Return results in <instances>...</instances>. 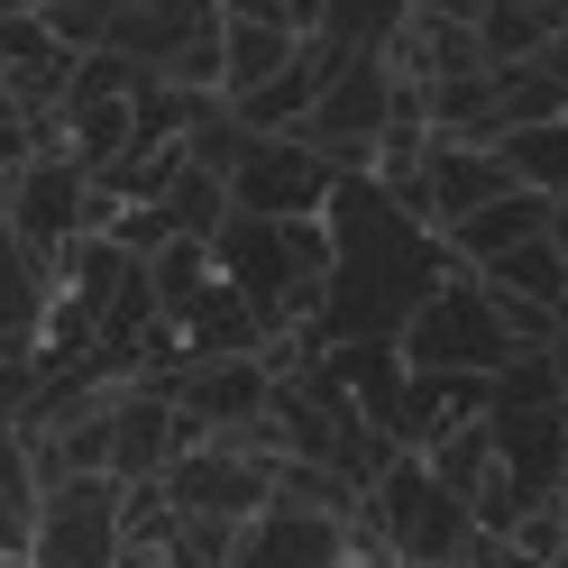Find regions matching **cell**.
Here are the masks:
<instances>
[{
    "label": "cell",
    "mask_w": 568,
    "mask_h": 568,
    "mask_svg": "<svg viewBox=\"0 0 568 568\" xmlns=\"http://www.w3.org/2000/svg\"><path fill=\"white\" fill-rule=\"evenodd\" d=\"M120 10H129V0H38V19H47V28H55V38L74 47V55L111 38V19H120Z\"/></svg>",
    "instance_id": "44dd1931"
},
{
    "label": "cell",
    "mask_w": 568,
    "mask_h": 568,
    "mask_svg": "<svg viewBox=\"0 0 568 568\" xmlns=\"http://www.w3.org/2000/svg\"><path fill=\"white\" fill-rule=\"evenodd\" d=\"M0 495L38 523V449H28V432L19 422H0Z\"/></svg>",
    "instance_id": "603a6c76"
},
{
    "label": "cell",
    "mask_w": 568,
    "mask_h": 568,
    "mask_svg": "<svg viewBox=\"0 0 568 568\" xmlns=\"http://www.w3.org/2000/svg\"><path fill=\"white\" fill-rule=\"evenodd\" d=\"M339 568H395V559H385V550H348Z\"/></svg>",
    "instance_id": "4316f807"
},
{
    "label": "cell",
    "mask_w": 568,
    "mask_h": 568,
    "mask_svg": "<svg viewBox=\"0 0 568 568\" xmlns=\"http://www.w3.org/2000/svg\"><path fill=\"white\" fill-rule=\"evenodd\" d=\"M559 568H568V559H559Z\"/></svg>",
    "instance_id": "1f68e13d"
},
{
    "label": "cell",
    "mask_w": 568,
    "mask_h": 568,
    "mask_svg": "<svg viewBox=\"0 0 568 568\" xmlns=\"http://www.w3.org/2000/svg\"><path fill=\"white\" fill-rule=\"evenodd\" d=\"M422 468H432V477L458 495V505L477 514V495L495 486V432H486V413H477V422H458V432H440L432 449H422Z\"/></svg>",
    "instance_id": "e0dca14e"
},
{
    "label": "cell",
    "mask_w": 568,
    "mask_h": 568,
    "mask_svg": "<svg viewBox=\"0 0 568 568\" xmlns=\"http://www.w3.org/2000/svg\"><path fill=\"white\" fill-rule=\"evenodd\" d=\"M10 174H19V165H0V211H10Z\"/></svg>",
    "instance_id": "83f0119b"
},
{
    "label": "cell",
    "mask_w": 568,
    "mask_h": 568,
    "mask_svg": "<svg viewBox=\"0 0 568 568\" xmlns=\"http://www.w3.org/2000/svg\"><path fill=\"white\" fill-rule=\"evenodd\" d=\"M174 331H184V358H266V339H275L257 312H247V294L230 275H211L202 294L174 312Z\"/></svg>",
    "instance_id": "7c38bea8"
},
{
    "label": "cell",
    "mask_w": 568,
    "mask_h": 568,
    "mask_svg": "<svg viewBox=\"0 0 568 568\" xmlns=\"http://www.w3.org/2000/svg\"><path fill=\"white\" fill-rule=\"evenodd\" d=\"M0 568H28V559H0Z\"/></svg>",
    "instance_id": "f546056e"
},
{
    "label": "cell",
    "mask_w": 568,
    "mask_h": 568,
    "mask_svg": "<svg viewBox=\"0 0 568 568\" xmlns=\"http://www.w3.org/2000/svg\"><path fill=\"white\" fill-rule=\"evenodd\" d=\"M505 541L523 550V559H541V568H559L568 559V505H559V495H550V505H531L514 531H505Z\"/></svg>",
    "instance_id": "7402d4cb"
},
{
    "label": "cell",
    "mask_w": 568,
    "mask_h": 568,
    "mask_svg": "<svg viewBox=\"0 0 568 568\" xmlns=\"http://www.w3.org/2000/svg\"><path fill=\"white\" fill-rule=\"evenodd\" d=\"M221 19H266V28H294V38H312L322 28V0H211Z\"/></svg>",
    "instance_id": "cb8c5ba5"
},
{
    "label": "cell",
    "mask_w": 568,
    "mask_h": 568,
    "mask_svg": "<svg viewBox=\"0 0 568 568\" xmlns=\"http://www.w3.org/2000/svg\"><path fill=\"white\" fill-rule=\"evenodd\" d=\"M413 10H422V19H458V28H477V19H486V0H413Z\"/></svg>",
    "instance_id": "484cf974"
},
{
    "label": "cell",
    "mask_w": 568,
    "mask_h": 568,
    "mask_svg": "<svg viewBox=\"0 0 568 568\" xmlns=\"http://www.w3.org/2000/svg\"><path fill=\"white\" fill-rule=\"evenodd\" d=\"M165 221H174V239H221V221H230V184L211 165H174V184H165Z\"/></svg>",
    "instance_id": "ac0fdd59"
},
{
    "label": "cell",
    "mask_w": 568,
    "mask_h": 568,
    "mask_svg": "<svg viewBox=\"0 0 568 568\" xmlns=\"http://www.w3.org/2000/svg\"><path fill=\"white\" fill-rule=\"evenodd\" d=\"M559 505H568V477H559Z\"/></svg>",
    "instance_id": "f1b7e54d"
},
{
    "label": "cell",
    "mask_w": 568,
    "mask_h": 568,
    "mask_svg": "<svg viewBox=\"0 0 568 568\" xmlns=\"http://www.w3.org/2000/svg\"><path fill=\"white\" fill-rule=\"evenodd\" d=\"M174 449H184V432H174V395L165 376H138L111 395V477L120 486H148L174 468Z\"/></svg>",
    "instance_id": "ba28073f"
},
{
    "label": "cell",
    "mask_w": 568,
    "mask_h": 568,
    "mask_svg": "<svg viewBox=\"0 0 568 568\" xmlns=\"http://www.w3.org/2000/svg\"><path fill=\"white\" fill-rule=\"evenodd\" d=\"M331 184L339 174L312 138H239L230 156V211H257V221H322Z\"/></svg>",
    "instance_id": "5b68a950"
},
{
    "label": "cell",
    "mask_w": 568,
    "mask_h": 568,
    "mask_svg": "<svg viewBox=\"0 0 568 568\" xmlns=\"http://www.w3.org/2000/svg\"><path fill=\"white\" fill-rule=\"evenodd\" d=\"M0 559H28V514L0 495Z\"/></svg>",
    "instance_id": "d4e9b609"
},
{
    "label": "cell",
    "mask_w": 568,
    "mask_h": 568,
    "mask_svg": "<svg viewBox=\"0 0 568 568\" xmlns=\"http://www.w3.org/2000/svg\"><path fill=\"white\" fill-rule=\"evenodd\" d=\"M550 38H559V19L523 10V0H486V19H477V47H486V64H531Z\"/></svg>",
    "instance_id": "d6986e66"
},
{
    "label": "cell",
    "mask_w": 568,
    "mask_h": 568,
    "mask_svg": "<svg viewBox=\"0 0 568 568\" xmlns=\"http://www.w3.org/2000/svg\"><path fill=\"white\" fill-rule=\"evenodd\" d=\"M404 28H413V0H322L312 38H331L339 55H385Z\"/></svg>",
    "instance_id": "2e32d148"
},
{
    "label": "cell",
    "mask_w": 568,
    "mask_h": 568,
    "mask_svg": "<svg viewBox=\"0 0 568 568\" xmlns=\"http://www.w3.org/2000/svg\"><path fill=\"white\" fill-rule=\"evenodd\" d=\"M211 275H221V266H211V239H165L156 257H148V284H156V303H165V322H174V312H184V303L202 294Z\"/></svg>",
    "instance_id": "ffe728a7"
},
{
    "label": "cell",
    "mask_w": 568,
    "mask_h": 568,
    "mask_svg": "<svg viewBox=\"0 0 568 568\" xmlns=\"http://www.w3.org/2000/svg\"><path fill=\"white\" fill-rule=\"evenodd\" d=\"M174 514H211V523H257L275 505V449L266 440H202L156 477Z\"/></svg>",
    "instance_id": "277c9868"
},
{
    "label": "cell",
    "mask_w": 568,
    "mask_h": 568,
    "mask_svg": "<svg viewBox=\"0 0 568 568\" xmlns=\"http://www.w3.org/2000/svg\"><path fill=\"white\" fill-rule=\"evenodd\" d=\"M294 55H303V38H294V28H266V19H221V101L266 92Z\"/></svg>",
    "instance_id": "4fadbf2b"
},
{
    "label": "cell",
    "mask_w": 568,
    "mask_h": 568,
    "mask_svg": "<svg viewBox=\"0 0 568 568\" xmlns=\"http://www.w3.org/2000/svg\"><path fill=\"white\" fill-rule=\"evenodd\" d=\"M559 221H568V202H550V193H523V184H514L505 202L468 211V221H458V230H440V239H449V257L477 275V266H495V257H514L523 239H550Z\"/></svg>",
    "instance_id": "8fae6325"
},
{
    "label": "cell",
    "mask_w": 568,
    "mask_h": 568,
    "mask_svg": "<svg viewBox=\"0 0 568 568\" xmlns=\"http://www.w3.org/2000/svg\"><path fill=\"white\" fill-rule=\"evenodd\" d=\"M477 275H486V294H505V303L559 312V294H568V221H559L550 239H523L514 257H495V266H477Z\"/></svg>",
    "instance_id": "5bb4252c"
},
{
    "label": "cell",
    "mask_w": 568,
    "mask_h": 568,
    "mask_svg": "<svg viewBox=\"0 0 568 568\" xmlns=\"http://www.w3.org/2000/svg\"><path fill=\"white\" fill-rule=\"evenodd\" d=\"M495 156H505V174H514L523 193H550V202H568V120L505 129V138H495Z\"/></svg>",
    "instance_id": "9a60e30c"
},
{
    "label": "cell",
    "mask_w": 568,
    "mask_h": 568,
    "mask_svg": "<svg viewBox=\"0 0 568 568\" xmlns=\"http://www.w3.org/2000/svg\"><path fill=\"white\" fill-rule=\"evenodd\" d=\"M211 28H221V10H211V0H129L101 47H120L138 74H156V83H165V64L184 55L193 38H211Z\"/></svg>",
    "instance_id": "30bf717a"
},
{
    "label": "cell",
    "mask_w": 568,
    "mask_h": 568,
    "mask_svg": "<svg viewBox=\"0 0 568 568\" xmlns=\"http://www.w3.org/2000/svg\"><path fill=\"white\" fill-rule=\"evenodd\" d=\"M514 174L495 148H477V138H432V156H422V230H458L468 211L505 202Z\"/></svg>",
    "instance_id": "52a82bcc"
},
{
    "label": "cell",
    "mask_w": 568,
    "mask_h": 568,
    "mask_svg": "<svg viewBox=\"0 0 568 568\" xmlns=\"http://www.w3.org/2000/svg\"><path fill=\"white\" fill-rule=\"evenodd\" d=\"M395 101H404V74L385 55H339L322 101H312V120H303V138L331 156V174H376V138L395 120Z\"/></svg>",
    "instance_id": "3957f363"
},
{
    "label": "cell",
    "mask_w": 568,
    "mask_h": 568,
    "mask_svg": "<svg viewBox=\"0 0 568 568\" xmlns=\"http://www.w3.org/2000/svg\"><path fill=\"white\" fill-rule=\"evenodd\" d=\"M10 239L38 257L47 284H64V266H74V247L92 239V174L64 156V148H38L19 174H10Z\"/></svg>",
    "instance_id": "7a4b0ae2"
},
{
    "label": "cell",
    "mask_w": 568,
    "mask_h": 568,
    "mask_svg": "<svg viewBox=\"0 0 568 568\" xmlns=\"http://www.w3.org/2000/svg\"><path fill=\"white\" fill-rule=\"evenodd\" d=\"M120 477H64L38 495L28 568H120Z\"/></svg>",
    "instance_id": "8992f818"
},
{
    "label": "cell",
    "mask_w": 568,
    "mask_h": 568,
    "mask_svg": "<svg viewBox=\"0 0 568 568\" xmlns=\"http://www.w3.org/2000/svg\"><path fill=\"white\" fill-rule=\"evenodd\" d=\"M559 339H568V331H559Z\"/></svg>",
    "instance_id": "4dcf8cb0"
},
{
    "label": "cell",
    "mask_w": 568,
    "mask_h": 568,
    "mask_svg": "<svg viewBox=\"0 0 568 568\" xmlns=\"http://www.w3.org/2000/svg\"><path fill=\"white\" fill-rule=\"evenodd\" d=\"M505 358H523L505 312H495V294L458 266L440 275L432 294H422V312L404 322V367H432V376H495Z\"/></svg>",
    "instance_id": "6da1fadb"
},
{
    "label": "cell",
    "mask_w": 568,
    "mask_h": 568,
    "mask_svg": "<svg viewBox=\"0 0 568 568\" xmlns=\"http://www.w3.org/2000/svg\"><path fill=\"white\" fill-rule=\"evenodd\" d=\"M339 559H348V523L339 514H294V505H266L230 541V568H339Z\"/></svg>",
    "instance_id": "9c48e42d"
}]
</instances>
